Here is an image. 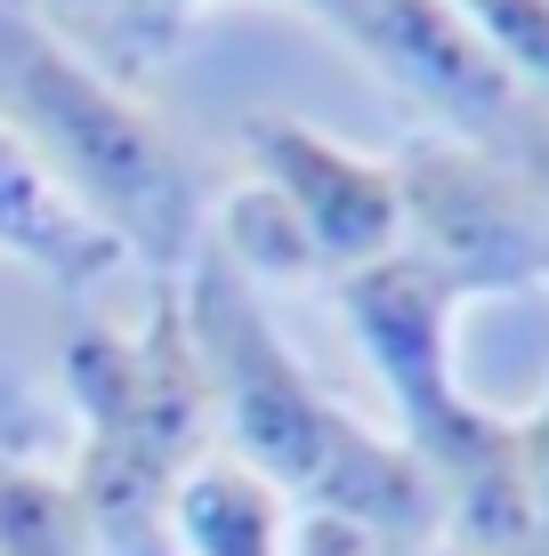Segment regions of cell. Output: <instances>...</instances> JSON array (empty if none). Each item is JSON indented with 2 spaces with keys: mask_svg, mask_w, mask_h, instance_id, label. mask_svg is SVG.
<instances>
[{
  "mask_svg": "<svg viewBox=\"0 0 549 556\" xmlns=\"http://www.w3.org/2000/svg\"><path fill=\"white\" fill-rule=\"evenodd\" d=\"M178 315L211 388L219 444L251 459L275 492H291L299 516H339L396 556L437 541V484L396 435L364 428V412H348L291 355L267 291L219 242H195V258L178 266Z\"/></svg>",
  "mask_w": 549,
  "mask_h": 556,
  "instance_id": "obj_1",
  "label": "cell"
},
{
  "mask_svg": "<svg viewBox=\"0 0 549 556\" xmlns=\"http://www.w3.org/2000/svg\"><path fill=\"white\" fill-rule=\"evenodd\" d=\"M0 122L73 186V202L122 242L129 266L170 282L195 258L211 210L170 122L138 89L73 56L25 0H0Z\"/></svg>",
  "mask_w": 549,
  "mask_h": 556,
  "instance_id": "obj_2",
  "label": "cell"
},
{
  "mask_svg": "<svg viewBox=\"0 0 549 556\" xmlns=\"http://www.w3.org/2000/svg\"><path fill=\"white\" fill-rule=\"evenodd\" d=\"M73 395V501L98 556H170V484L186 459L219 444L211 388L178 315V275L154 282L138 323H73L65 339Z\"/></svg>",
  "mask_w": 549,
  "mask_h": 556,
  "instance_id": "obj_3",
  "label": "cell"
},
{
  "mask_svg": "<svg viewBox=\"0 0 549 556\" xmlns=\"http://www.w3.org/2000/svg\"><path fill=\"white\" fill-rule=\"evenodd\" d=\"M388 169L396 202H404V251L437 266L469 306L549 282V226L517 162L421 129L388 153Z\"/></svg>",
  "mask_w": 549,
  "mask_h": 556,
  "instance_id": "obj_4",
  "label": "cell"
},
{
  "mask_svg": "<svg viewBox=\"0 0 549 556\" xmlns=\"http://www.w3.org/2000/svg\"><path fill=\"white\" fill-rule=\"evenodd\" d=\"M242 162H251V186L299 235L315 282H339L404 251V202H396V169L380 153L339 146L332 129L299 122V113H251Z\"/></svg>",
  "mask_w": 549,
  "mask_h": 556,
  "instance_id": "obj_5",
  "label": "cell"
},
{
  "mask_svg": "<svg viewBox=\"0 0 549 556\" xmlns=\"http://www.w3.org/2000/svg\"><path fill=\"white\" fill-rule=\"evenodd\" d=\"M0 258L49 275L57 291H73V299L98 291V282H113L129 266V251L73 202V186L57 178L9 122H0Z\"/></svg>",
  "mask_w": 549,
  "mask_h": 556,
  "instance_id": "obj_6",
  "label": "cell"
},
{
  "mask_svg": "<svg viewBox=\"0 0 549 556\" xmlns=\"http://www.w3.org/2000/svg\"><path fill=\"white\" fill-rule=\"evenodd\" d=\"M299 541L291 492H275L251 459L211 444L170 484V556H283Z\"/></svg>",
  "mask_w": 549,
  "mask_h": 556,
  "instance_id": "obj_7",
  "label": "cell"
},
{
  "mask_svg": "<svg viewBox=\"0 0 549 556\" xmlns=\"http://www.w3.org/2000/svg\"><path fill=\"white\" fill-rule=\"evenodd\" d=\"M25 9L41 16L73 56H89L105 81H122V89L146 98V81L186 49V33H195V16L211 9V0H25Z\"/></svg>",
  "mask_w": 549,
  "mask_h": 556,
  "instance_id": "obj_8",
  "label": "cell"
},
{
  "mask_svg": "<svg viewBox=\"0 0 549 556\" xmlns=\"http://www.w3.org/2000/svg\"><path fill=\"white\" fill-rule=\"evenodd\" d=\"M0 556H98L65 468L0 452Z\"/></svg>",
  "mask_w": 549,
  "mask_h": 556,
  "instance_id": "obj_9",
  "label": "cell"
},
{
  "mask_svg": "<svg viewBox=\"0 0 549 556\" xmlns=\"http://www.w3.org/2000/svg\"><path fill=\"white\" fill-rule=\"evenodd\" d=\"M445 9L517 81V98H534L549 113V0H445Z\"/></svg>",
  "mask_w": 549,
  "mask_h": 556,
  "instance_id": "obj_10",
  "label": "cell"
},
{
  "mask_svg": "<svg viewBox=\"0 0 549 556\" xmlns=\"http://www.w3.org/2000/svg\"><path fill=\"white\" fill-rule=\"evenodd\" d=\"M517 484H525V525L534 548L549 556V395L534 412H517Z\"/></svg>",
  "mask_w": 549,
  "mask_h": 556,
  "instance_id": "obj_11",
  "label": "cell"
},
{
  "mask_svg": "<svg viewBox=\"0 0 549 556\" xmlns=\"http://www.w3.org/2000/svg\"><path fill=\"white\" fill-rule=\"evenodd\" d=\"M283 556H396V548H380L372 532L339 525V516H299V541L283 548Z\"/></svg>",
  "mask_w": 549,
  "mask_h": 556,
  "instance_id": "obj_12",
  "label": "cell"
},
{
  "mask_svg": "<svg viewBox=\"0 0 549 556\" xmlns=\"http://www.w3.org/2000/svg\"><path fill=\"white\" fill-rule=\"evenodd\" d=\"M517 169H525V186H534V202H541V226H549V122H541V138L517 153Z\"/></svg>",
  "mask_w": 549,
  "mask_h": 556,
  "instance_id": "obj_13",
  "label": "cell"
},
{
  "mask_svg": "<svg viewBox=\"0 0 549 556\" xmlns=\"http://www.w3.org/2000/svg\"><path fill=\"white\" fill-rule=\"evenodd\" d=\"M33 395H25V379H16V363H9V348H0V419H16Z\"/></svg>",
  "mask_w": 549,
  "mask_h": 556,
  "instance_id": "obj_14",
  "label": "cell"
},
{
  "mask_svg": "<svg viewBox=\"0 0 549 556\" xmlns=\"http://www.w3.org/2000/svg\"><path fill=\"white\" fill-rule=\"evenodd\" d=\"M412 556H452V548H437V541H428V548H412Z\"/></svg>",
  "mask_w": 549,
  "mask_h": 556,
  "instance_id": "obj_15",
  "label": "cell"
}]
</instances>
